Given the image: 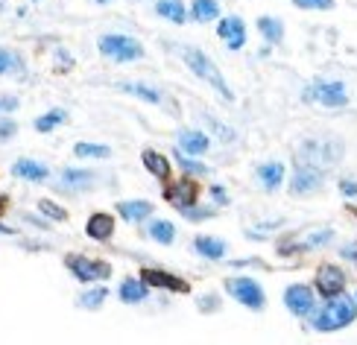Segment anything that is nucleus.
<instances>
[{
  "mask_svg": "<svg viewBox=\"0 0 357 345\" xmlns=\"http://www.w3.org/2000/svg\"><path fill=\"white\" fill-rule=\"evenodd\" d=\"M319 185H322V173H319V167H310V164H299L293 178H290V190L296 193V197L314 193Z\"/></svg>",
  "mask_w": 357,
  "mask_h": 345,
  "instance_id": "obj_10",
  "label": "nucleus"
},
{
  "mask_svg": "<svg viewBox=\"0 0 357 345\" xmlns=\"http://www.w3.org/2000/svg\"><path fill=\"white\" fill-rule=\"evenodd\" d=\"M97 3H109V0H97Z\"/></svg>",
  "mask_w": 357,
  "mask_h": 345,
  "instance_id": "obj_41",
  "label": "nucleus"
},
{
  "mask_svg": "<svg viewBox=\"0 0 357 345\" xmlns=\"http://www.w3.org/2000/svg\"><path fill=\"white\" fill-rule=\"evenodd\" d=\"M197 252L202 254V258H211V261H220L222 254H226V243L222 240H214V237H197Z\"/></svg>",
  "mask_w": 357,
  "mask_h": 345,
  "instance_id": "obj_22",
  "label": "nucleus"
},
{
  "mask_svg": "<svg viewBox=\"0 0 357 345\" xmlns=\"http://www.w3.org/2000/svg\"><path fill=\"white\" fill-rule=\"evenodd\" d=\"M258 29H261V36L270 44H278L281 38H284V24H281L278 18H270V15L258 18Z\"/></svg>",
  "mask_w": 357,
  "mask_h": 345,
  "instance_id": "obj_21",
  "label": "nucleus"
},
{
  "mask_svg": "<svg viewBox=\"0 0 357 345\" xmlns=\"http://www.w3.org/2000/svg\"><path fill=\"white\" fill-rule=\"evenodd\" d=\"M299 164H310V167H331L343 158V144L337 138H310L296 149Z\"/></svg>",
  "mask_w": 357,
  "mask_h": 345,
  "instance_id": "obj_2",
  "label": "nucleus"
},
{
  "mask_svg": "<svg viewBox=\"0 0 357 345\" xmlns=\"http://www.w3.org/2000/svg\"><path fill=\"white\" fill-rule=\"evenodd\" d=\"M85 234L94 240H109L114 234V217L112 214H91L85 222Z\"/></svg>",
  "mask_w": 357,
  "mask_h": 345,
  "instance_id": "obj_14",
  "label": "nucleus"
},
{
  "mask_svg": "<svg viewBox=\"0 0 357 345\" xmlns=\"http://www.w3.org/2000/svg\"><path fill=\"white\" fill-rule=\"evenodd\" d=\"M121 91H126V94H135V97H141V100H146V102H161V94L155 91V88H150V85H141V82H123L121 85Z\"/></svg>",
  "mask_w": 357,
  "mask_h": 345,
  "instance_id": "obj_25",
  "label": "nucleus"
},
{
  "mask_svg": "<svg viewBox=\"0 0 357 345\" xmlns=\"http://www.w3.org/2000/svg\"><path fill=\"white\" fill-rule=\"evenodd\" d=\"M21 62H18V56L9 53V50H0V73H12V70H18Z\"/></svg>",
  "mask_w": 357,
  "mask_h": 345,
  "instance_id": "obj_31",
  "label": "nucleus"
},
{
  "mask_svg": "<svg viewBox=\"0 0 357 345\" xmlns=\"http://www.w3.org/2000/svg\"><path fill=\"white\" fill-rule=\"evenodd\" d=\"M343 287H346V275H343V269H340V266L325 263V266L317 269V290L322 296L334 298V296L343 293Z\"/></svg>",
  "mask_w": 357,
  "mask_h": 345,
  "instance_id": "obj_9",
  "label": "nucleus"
},
{
  "mask_svg": "<svg viewBox=\"0 0 357 345\" xmlns=\"http://www.w3.org/2000/svg\"><path fill=\"white\" fill-rule=\"evenodd\" d=\"M284 305L290 313H296V316H310L317 307L314 290L305 287V284H293V287H287V293H284Z\"/></svg>",
  "mask_w": 357,
  "mask_h": 345,
  "instance_id": "obj_8",
  "label": "nucleus"
},
{
  "mask_svg": "<svg viewBox=\"0 0 357 345\" xmlns=\"http://www.w3.org/2000/svg\"><path fill=\"white\" fill-rule=\"evenodd\" d=\"M208 146H211L208 135H202V132H178V149H182V153H188V155H202Z\"/></svg>",
  "mask_w": 357,
  "mask_h": 345,
  "instance_id": "obj_15",
  "label": "nucleus"
},
{
  "mask_svg": "<svg viewBox=\"0 0 357 345\" xmlns=\"http://www.w3.org/2000/svg\"><path fill=\"white\" fill-rule=\"evenodd\" d=\"M340 190H343V197H357V182L354 178H343V182H340Z\"/></svg>",
  "mask_w": 357,
  "mask_h": 345,
  "instance_id": "obj_35",
  "label": "nucleus"
},
{
  "mask_svg": "<svg viewBox=\"0 0 357 345\" xmlns=\"http://www.w3.org/2000/svg\"><path fill=\"white\" fill-rule=\"evenodd\" d=\"M178 56L185 59V65L197 73V77L202 79V82H208L214 88V91L226 100V102H231L234 100V94H231V88H229V82L222 79V73H220V68L214 65V59L208 56V53H202L199 47H190V44H185V47H178Z\"/></svg>",
  "mask_w": 357,
  "mask_h": 345,
  "instance_id": "obj_1",
  "label": "nucleus"
},
{
  "mask_svg": "<svg viewBox=\"0 0 357 345\" xmlns=\"http://www.w3.org/2000/svg\"><path fill=\"white\" fill-rule=\"evenodd\" d=\"M65 120H68V114H65L62 109H53V112L41 114V117L36 120V129H38V132H50V129H56L59 123H65Z\"/></svg>",
  "mask_w": 357,
  "mask_h": 345,
  "instance_id": "obj_28",
  "label": "nucleus"
},
{
  "mask_svg": "<svg viewBox=\"0 0 357 345\" xmlns=\"http://www.w3.org/2000/svg\"><path fill=\"white\" fill-rule=\"evenodd\" d=\"M91 178H94V173H91V170H73V167L62 170V182H65V185H73V187H85V185H91Z\"/></svg>",
  "mask_w": 357,
  "mask_h": 345,
  "instance_id": "obj_29",
  "label": "nucleus"
},
{
  "mask_svg": "<svg viewBox=\"0 0 357 345\" xmlns=\"http://www.w3.org/2000/svg\"><path fill=\"white\" fill-rule=\"evenodd\" d=\"M328 240H331V231H317L314 237L307 240V246H325V243H328Z\"/></svg>",
  "mask_w": 357,
  "mask_h": 345,
  "instance_id": "obj_36",
  "label": "nucleus"
},
{
  "mask_svg": "<svg viewBox=\"0 0 357 345\" xmlns=\"http://www.w3.org/2000/svg\"><path fill=\"white\" fill-rule=\"evenodd\" d=\"M197 197H199V187H197V182H190V178H182V182L165 187V199L176 208H182V211H188V208L197 202Z\"/></svg>",
  "mask_w": 357,
  "mask_h": 345,
  "instance_id": "obj_11",
  "label": "nucleus"
},
{
  "mask_svg": "<svg viewBox=\"0 0 357 345\" xmlns=\"http://www.w3.org/2000/svg\"><path fill=\"white\" fill-rule=\"evenodd\" d=\"M117 211H121V217L129 220V222H141V220H146V217L153 214V205L144 202V199H132V202H121V205H117Z\"/></svg>",
  "mask_w": 357,
  "mask_h": 345,
  "instance_id": "obj_16",
  "label": "nucleus"
},
{
  "mask_svg": "<svg viewBox=\"0 0 357 345\" xmlns=\"http://www.w3.org/2000/svg\"><path fill=\"white\" fill-rule=\"evenodd\" d=\"M73 153H77V158H109L112 149L102 146V144H77Z\"/></svg>",
  "mask_w": 357,
  "mask_h": 345,
  "instance_id": "obj_27",
  "label": "nucleus"
},
{
  "mask_svg": "<svg viewBox=\"0 0 357 345\" xmlns=\"http://www.w3.org/2000/svg\"><path fill=\"white\" fill-rule=\"evenodd\" d=\"M354 316H357V305L351 302V298H331L328 305L322 307V313L314 319V331H340V328H346V325H351L354 322Z\"/></svg>",
  "mask_w": 357,
  "mask_h": 345,
  "instance_id": "obj_3",
  "label": "nucleus"
},
{
  "mask_svg": "<svg viewBox=\"0 0 357 345\" xmlns=\"http://www.w3.org/2000/svg\"><path fill=\"white\" fill-rule=\"evenodd\" d=\"M141 278H144L146 284H153V287H167V290H173V293H188V290H190L188 281L165 273V269H144Z\"/></svg>",
  "mask_w": 357,
  "mask_h": 345,
  "instance_id": "obj_13",
  "label": "nucleus"
},
{
  "mask_svg": "<svg viewBox=\"0 0 357 345\" xmlns=\"http://www.w3.org/2000/svg\"><path fill=\"white\" fill-rule=\"evenodd\" d=\"M305 100L319 102V106H328V109H340V106H346V102H349V94H346V85L343 82L319 79V82H314L305 91Z\"/></svg>",
  "mask_w": 357,
  "mask_h": 345,
  "instance_id": "obj_5",
  "label": "nucleus"
},
{
  "mask_svg": "<svg viewBox=\"0 0 357 345\" xmlns=\"http://www.w3.org/2000/svg\"><path fill=\"white\" fill-rule=\"evenodd\" d=\"M155 12L161 15V18L173 21V24H185V6H182V0H158Z\"/></svg>",
  "mask_w": 357,
  "mask_h": 345,
  "instance_id": "obj_23",
  "label": "nucleus"
},
{
  "mask_svg": "<svg viewBox=\"0 0 357 345\" xmlns=\"http://www.w3.org/2000/svg\"><path fill=\"white\" fill-rule=\"evenodd\" d=\"M146 298V281H135V278H129L121 284V302L126 305H135V302H144Z\"/></svg>",
  "mask_w": 357,
  "mask_h": 345,
  "instance_id": "obj_20",
  "label": "nucleus"
},
{
  "mask_svg": "<svg viewBox=\"0 0 357 345\" xmlns=\"http://www.w3.org/2000/svg\"><path fill=\"white\" fill-rule=\"evenodd\" d=\"M41 211L47 214V217H53V220H68V214L62 211V208H59V205H53V202H47V199L41 202Z\"/></svg>",
  "mask_w": 357,
  "mask_h": 345,
  "instance_id": "obj_34",
  "label": "nucleus"
},
{
  "mask_svg": "<svg viewBox=\"0 0 357 345\" xmlns=\"http://www.w3.org/2000/svg\"><path fill=\"white\" fill-rule=\"evenodd\" d=\"M15 135V123L12 120H0V138H12Z\"/></svg>",
  "mask_w": 357,
  "mask_h": 345,
  "instance_id": "obj_37",
  "label": "nucleus"
},
{
  "mask_svg": "<svg viewBox=\"0 0 357 345\" xmlns=\"http://www.w3.org/2000/svg\"><path fill=\"white\" fill-rule=\"evenodd\" d=\"M208 123H211V129L220 135V138H222V144H229V141H234V132L229 129V126H222V123H217V120L214 117H208Z\"/></svg>",
  "mask_w": 357,
  "mask_h": 345,
  "instance_id": "obj_33",
  "label": "nucleus"
},
{
  "mask_svg": "<svg viewBox=\"0 0 357 345\" xmlns=\"http://www.w3.org/2000/svg\"><path fill=\"white\" fill-rule=\"evenodd\" d=\"M6 208H9V199H6V197H0V217L6 214Z\"/></svg>",
  "mask_w": 357,
  "mask_h": 345,
  "instance_id": "obj_40",
  "label": "nucleus"
},
{
  "mask_svg": "<svg viewBox=\"0 0 357 345\" xmlns=\"http://www.w3.org/2000/svg\"><path fill=\"white\" fill-rule=\"evenodd\" d=\"M106 296H109V293H106V287L88 290V293H85V296L79 298V305H82V307H88V310H97V307H100L102 302H106Z\"/></svg>",
  "mask_w": 357,
  "mask_h": 345,
  "instance_id": "obj_30",
  "label": "nucleus"
},
{
  "mask_svg": "<svg viewBox=\"0 0 357 345\" xmlns=\"http://www.w3.org/2000/svg\"><path fill=\"white\" fill-rule=\"evenodd\" d=\"M100 53L114 59V62H135V59L144 56V47L129 36H102L100 38Z\"/></svg>",
  "mask_w": 357,
  "mask_h": 345,
  "instance_id": "obj_4",
  "label": "nucleus"
},
{
  "mask_svg": "<svg viewBox=\"0 0 357 345\" xmlns=\"http://www.w3.org/2000/svg\"><path fill=\"white\" fill-rule=\"evenodd\" d=\"M68 269L79 281H100V278H109L112 275V266L102 263V261H94V258H82V254H70L68 258Z\"/></svg>",
  "mask_w": 357,
  "mask_h": 345,
  "instance_id": "obj_7",
  "label": "nucleus"
},
{
  "mask_svg": "<svg viewBox=\"0 0 357 345\" xmlns=\"http://www.w3.org/2000/svg\"><path fill=\"white\" fill-rule=\"evenodd\" d=\"M18 106V100H0V112H12Z\"/></svg>",
  "mask_w": 357,
  "mask_h": 345,
  "instance_id": "obj_39",
  "label": "nucleus"
},
{
  "mask_svg": "<svg viewBox=\"0 0 357 345\" xmlns=\"http://www.w3.org/2000/svg\"><path fill=\"white\" fill-rule=\"evenodd\" d=\"M182 167H185V170H193V173H205L202 164H197V161H188V158H182Z\"/></svg>",
  "mask_w": 357,
  "mask_h": 345,
  "instance_id": "obj_38",
  "label": "nucleus"
},
{
  "mask_svg": "<svg viewBox=\"0 0 357 345\" xmlns=\"http://www.w3.org/2000/svg\"><path fill=\"white\" fill-rule=\"evenodd\" d=\"M150 237H153V240H158V243L170 246V243H173V237H176L173 222H167V220H155L153 226H150Z\"/></svg>",
  "mask_w": 357,
  "mask_h": 345,
  "instance_id": "obj_26",
  "label": "nucleus"
},
{
  "mask_svg": "<svg viewBox=\"0 0 357 345\" xmlns=\"http://www.w3.org/2000/svg\"><path fill=\"white\" fill-rule=\"evenodd\" d=\"M299 9H334V0H293Z\"/></svg>",
  "mask_w": 357,
  "mask_h": 345,
  "instance_id": "obj_32",
  "label": "nucleus"
},
{
  "mask_svg": "<svg viewBox=\"0 0 357 345\" xmlns=\"http://www.w3.org/2000/svg\"><path fill=\"white\" fill-rule=\"evenodd\" d=\"M226 290H229L241 305H246L249 310H261L264 302H266L261 284L252 281V278H231V281H226Z\"/></svg>",
  "mask_w": 357,
  "mask_h": 345,
  "instance_id": "obj_6",
  "label": "nucleus"
},
{
  "mask_svg": "<svg viewBox=\"0 0 357 345\" xmlns=\"http://www.w3.org/2000/svg\"><path fill=\"white\" fill-rule=\"evenodd\" d=\"M144 167L150 170L155 178H165V182L170 178V164L161 153H155V149H144Z\"/></svg>",
  "mask_w": 357,
  "mask_h": 345,
  "instance_id": "obj_18",
  "label": "nucleus"
},
{
  "mask_svg": "<svg viewBox=\"0 0 357 345\" xmlns=\"http://www.w3.org/2000/svg\"><path fill=\"white\" fill-rule=\"evenodd\" d=\"M258 178L264 182L266 190H275L281 182H284V164H278V161L261 164V167H258Z\"/></svg>",
  "mask_w": 357,
  "mask_h": 345,
  "instance_id": "obj_17",
  "label": "nucleus"
},
{
  "mask_svg": "<svg viewBox=\"0 0 357 345\" xmlns=\"http://www.w3.org/2000/svg\"><path fill=\"white\" fill-rule=\"evenodd\" d=\"M12 173L21 176V178H29V182H44V178H47V167L38 161H18L12 167Z\"/></svg>",
  "mask_w": 357,
  "mask_h": 345,
  "instance_id": "obj_19",
  "label": "nucleus"
},
{
  "mask_svg": "<svg viewBox=\"0 0 357 345\" xmlns=\"http://www.w3.org/2000/svg\"><path fill=\"white\" fill-rule=\"evenodd\" d=\"M217 36L229 44V50H241L246 44V26H243L241 18H234V15H231V18H226L217 26Z\"/></svg>",
  "mask_w": 357,
  "mask_h": 345,
  "instance_id": "obj_12",
  "label": "nucleus"
},
{
  "mask_svg": "<svg viewBox=\"0 0 357 345\" xmlns=\"http://www.w3.org/2000/svg\"><path fill=\"white\" fill-rule=\"evenodd\" d=\"M190 15H193V18H197L199 24H205V21H214L217 15H220V3H217V0H193Z\"/></svg>",
  "mask_w": 357,
  "mask_h": 345,
  "instance_id": "obj_24",
  "label": "nucleus"
}]
</instances>
